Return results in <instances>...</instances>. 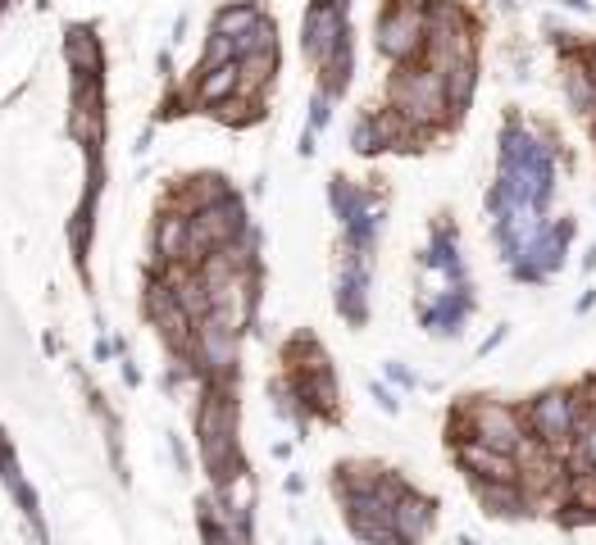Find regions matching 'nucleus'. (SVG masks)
Instances as JSON below:
<instances>
[{"label":"nucleus","mask_w":596,"mask_h":545,"mask_svg":"<svg viewBox=\"0 0 596 545\" xmlns=\"http://www.w3.org/2000/svg\"><path fill=\"white\" fill-rule=\"evenodd\" d=\"M387 96H392V109H401L424 137L460 124V114L451 109V101H446V78L437 69H428L424 59L401 65L397 78H392V86H387Z\"/></svg>","instance_id":"f257e3e1"},{"label":"nucleus","mask_w":596,"mask_h":545,"mask_svg":"<svg viewBox=\"0 0 596 545\" xmlns=\"http://www.w3.org/2000/svg\"><path fill=\"white\" fill-rule=\"evenodd\" d=\"M473 496H479L483 513H492V519H524L532 509L524 482H473Z\"/></svg>","instance_id":"6e6552de"},{"label":"nucleus","mask_w":596,"mask_h":545,"mask_svg":"<svg viewBox=\"0 0 596 545\" xmlns=\"http://www.w3.org/2000/svg\"><path fill=\"white\" fill-rule=\"evenodd\" d=\"M392 523H397L401 545H420L437 523V505L428 496H420V491H405L397 500V509H392Z\"/></svg>","instance_id":"0eeeda50"},{"label":"nucleus","mask_w":596,"mask_h":545,"mask_svg":"<svg viewBox=\"0 0 596 545\" xmlns=\"http://www.w3.org/2000/svg\"><path fill=\"white\" fill-rule=\"evenodd\" d=\"M237 91H242V69L232 65H219V69H200L196 73V86H192V101L205 105V109H219L224 101H232Z\"/></svg>","instance_id":"9d476101"},{"label":"nucleus","mask_w":596,"mask_h":545,"mask_svg":"<svg viewBox=\"0 0 596 545\" xmlns=\"http://www.w3.org/2000/svg\"><path fill=\"white\" fill-rule=\"evenodd\" d=\"M378 50L392 59V65H414L424 59V42H428V0H387V10L378 14L374 27Z\"/></svg>","instance_id":"7ed1b4c3"},{"label":"nucleus","mask_w":596,"mask_h":545,"mask_svg":"<svg viewBox=\"0 0 596 545\" xmlns=\"http://www.w3.org/2000/svg\"><path fill=\"white\" fill-rule=\"evenodd\" d=\"M560 5H570V10H587V0H560Z\"/></svg>","instance_id":"2eb2a0df"},{"label":"nucleus","mask_w":596,"mask_h":545,"mask_svg":"<svg viewBox=\"0 0 596 545\" xmlns=\"http://www.w3.org/2000/svg\"><path fill=\"white\" fill-rule=\"evenodd\" d=\"M473 86H479V65H460V69L446 73V101H451V109H456V114H465V109H469Z\"/></svg>","instance_id":"ddd939ff"},{"label":"nucleus","mask_w":596,"mask_h":545,"mask_svg":"<svg viewBox=\"0 0 596 545\" xmlns=\"http://www.w3.org/2000/svg\"><path fill=\"white\" fill-rule=\"evenodd\" d=\"M574 418H578V405H574V391L570 386H551V391H542V396H532L528 409H524L528 432L538 437L551 454H560V460H570Z\"/></svg>","instance_id":"20e7f679"},{"label":"nucleus","mask_w":596,"mask_h":545,"mask_svg":"<svg viewBox=\"0 0 596 545\" xmlns=\"http://www.w3.org/2000/svg\"><path fill=\"white\" fill-rule=\"evenodd\" d=\"M260 10L255 5H228V10H219L215 14V33L219 37H232V42H242L247 33H255V27H260Z\"/></svg>","instance_id":"f8f14e48"},{"label":"nucleus","mask_w":596,"mask_h":545,"mask_svg":"<svg viewBox=\"0 0 596 545\" xmlns=\"http://www.w3.org/2000/svg\"><path fill=\"white\" fill-rule=\"evenodd\" d=\"M237 69H242V91H237V96H251L255 101L260 91L274 82V73H278V46L242 55V59H237Z\"/></svg>","instance_id":"9b49d317"},{"label":"nucleus","mask_w":596,"mask_h":545,"mask_svg":"<svg viewBox=\"0 0 596 545\" xmlns=\"http://www.w3.org/2000/svg\"><path fill=\"white\" fill-rule=\"evenodd\" d=\"M456 464L465 468L469 482H519V460H515V454L492 450L479 437H460L456 441Z\"/></svg>","instance_id":"423d86ee"},{"label":"nucleus","mask_w":596,"mask_h":545,"mask_svg":"<svg viewBox=\"0 0 596 545\" xmlns=\"http://www.w3.org/2000/svg\"><path fill=\"white\" fill-rule=\"evenodd\" d=\"M446 432H451V441H460V437H479V441L492 445V450L515 454V450L528 441V422H524L511 405L473 396V401H465V405L456 409V418L446 422Z\"/></svg>","instance_id":"f03ea898"},{"label":"nucleus","mask_w":596,"mask_h":545,"mask_svg":"<svg viewBox=\"0 0 596 545\" xmlns=\"http://www.w3.org/2000/svg\"><path fill=\"white\" fill-rule=\"evenodd\" d=\"M69 65H73V73H101V46L92 33L69 37Z\"/></svg>","instance_id":"4468645a"},{"label":"nucleus","mask_w":596,"mask_h":545,"mask_svg":"<svg viewBox=\"0 0 596 545\" xmlns=\"http://www.w3.org/2000/svg\"><path fill=\"white\" fill-rule=\"evenodd\" d=\"M342 42H346V0H314L301 23V46L310 55V65L319 69Z\"/></svg>","instance_id":"39448f33"},{"label":"nucleus","mask_w":596,"mask_h":545,"mask_svg":"<svg viewBox=\"0 0 596 545\" xmlns=\"http://www.w3.org/2000/svg\"><path fill=\"white\" fill-rule=\"evenodd\" d=\"M187 246H192V214H183V209H169V214H160L156 223V255L160 264H187Z\"/></svg>","instance_id":"1a4fd4ad"}]
</instances>
